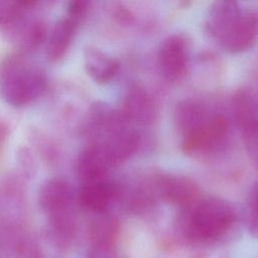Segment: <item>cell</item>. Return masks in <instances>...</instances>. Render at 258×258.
<instances>
[{
    "mask_svg": "<svg viewBox=\"0 0 258 258\" xmlns=\"http://www.w3.org/2000/svg\"><path fill=\"white\" fill-rule=\"evenodd\" d=\"M47 87L44 71L29 62L23 53L7 56L0 66V96L8 105L27 106L43 95Z\"/></svg>",
    "mask_w": 258,
    "mask_h": 258,
    "instance_id": "obj_1",
    "label": "cell"
},
{
    "mask_svg": "<svg viewBox=\"0 0 258 258\" xmlns=\"http://www.w3.org/2000/svg\"><path fill=\"white\" fill-rule=\"evenodd\" d=\"M184 232L199 242H215L228 234L236 215L233 207L216 197L200 199L188 209Z\"/></svg>",
    "mask_w": 258,
    "mask_h": 258,
    "instance_id": "obj_2",
    "label": "cell"
},
{
    "mask_svg": "<svg viewBox=\"0 0 258 258\" xmlns=\"http://www.w3.org/2000/svg\"><path fill=\"white\" fill-rule=\"evenodd\" d=\"M188 42L181 34H171L164 38L159 45L157 61L160 72L171 81L183 78L188 63Z\"/></svg>",
    "mask_w": 258,
    "mask_h": 258,
    "instance_id": "obj_3",
    "label": "cell"
},
{
    "mask_svg": "<svg viewBox=\"0 0 258 258\" xmlns=\"http://www.w3.org/2000/svg\"><path fill=\"white\" fill-rule=\"evenodd\" d=\"M258 38V13L251 9L241 11L226 33L218 41L223 49L230 53H239L250 49Z\"/></svg>",
    "mask_w": 258,
    "mask_h": 258,
    "instance_id": "obj_4",
    "label": "cell"
},
{
    "mask_svg": "<svg viewBox=\"0 0 258 258\" xmlns=\"http://www.w3.org/2000/svg\"><path fill=\"white\" fill-rule=\"evenodd\" d=\"M227 132V120L221 115H211L204 123L182 134L181 149L185 153L208 151L219 144Z\"/></svg>",
    "mask_w": 258,
    "mask_h": 258,
    "instance_id": "obj_5",
    "label": "cell"
},
{
    "mask_svg": "<svg viewBox=\"0 0 258 258\" xmlns=\"http://www.w3.org/2000/svg\"><path fill=\"white\" fill-rule=\"evenodd\" d=\"M37 200L47 217L70 210L73 200L71 183L60 176L49 177L40 184Z\"/></svg>",
    "mask_w": 258,
    "mask_h": 258,
    "instance_id": "obj_6",
    "label": "cell"
},
{
    "mask_svg": "<svg viewBox=\"0 0 258 258\" xmlns=\"http://www.w3.org/2000/svg\"><path fill=\"white\" fill-rule=\"evenodd\" d=\"M25 15L4 30L20 48L21 53L37 48L46 41L48 34L46 23L42 19L27 18Z\"/></svg>",
    "mask_w": 258,
    "mask_h": 258,
    "instance_id": "obj_7",
    "label": "cell"
},
{
    "mask_svg": "<svg viewBox=\"0 0 258 258\" xmlns=\"http://www.w3.org/2000/svg\"><path fill=\"white\" fill-rule=\"evenodd\" d=\"M159 191L162 198L180 208L188 209L200 200V188L189 177L170 174L159 180Z\"/></svg>",
    "mask_w": 258,
    "mask_h": 258,
    "instance_id": "obj_8",
    "label": "cell"
},
{
    "mask_svg": "<svg viewBox=\"0 0 258 258\" xmlns=\"http://www.w3.org/2000/svg\"><path fill=\"white\" fill-rule=\"evenodd\" d=\"M81 23L69 15L59 18L48 30L45 54L50 62L61 59L72 45L77 29Z\"/></svg>",
    "mask_w": 258,
    "mask_h": 258,
    "instance_id": "obj_9",
    "label": "cell"
},
{
    "mask_svg": "<svg viewBox=\"0 0 258 258\" xmlns=\"http://www.w3.org/2000/svg\"><path fill=\"white\" fill-rule=\"evenodd\" d=\"M114 167L105 151L96 144H90L80 154L77 171L83 183L106 179L109 170Z\"/></svg>",
    "mask_w": 258,
    "mask_h": 258,
    "instance_id": "obj_10",
    "label": "cell"
},
{
    "mask_svg": "<svg viewBox=\"0 0 258 258\" xmlns=\"http://www.w3.org/2000/svg\"><path fill=\"white\" fill-rule=\"evenodd\" d=\"M87 74L98 84L111 82L119 72V60L96 46H87L84 51Z\"/></svg>",
    "mask_w": 258,
    "mask_h": 258,
    "instance_id": "obj_11",
    "label": "cell"
},
{
    "mask_svg": "<svg viewBox=\"0 0 258 258\" xmlns=\"http://www.w3.org/2000/svg\"><path fill=\"white\" fill-rule=\"evenodd\" d=\"M120 113L127 122L149 123L154 120L155 106L144 89L134 86L126 95Z\"/></svg>",
    "mask_w": 258,
    "mask_h": 258,
    "instance_id": "obj_12",
    "label": "cell"
},
{
    "mask_svg": "<svg viewBox=\"0 0 258 258\" xmlns=\"http://www.w3.org/2000/svg\"><path fill=\"white\" fill-rule=\"evenodd\" d=\"M243 8L235 1H218L210 8L206 19L207 32L217 41L240 15Z\"/></svg>",
    "mask_w": 258,
    "mask_h": 258,
    "instance_id": "obj_13",
    "label": "cell"
},
{
    "mask_svg": "<svg viewBox=\"0 0 258 258\" xmlns=\"http://www.w3.org/2000/svg\"><path fill=\"white\" fill-rule=\"evenodd\" d=\"M114 195V186L106 179H102L83 183L78 200L84 209L101 214L106 211Z\"/></svg>",
    "mask_w": 258,
    "mask_h": 258,
    "instance_id": "obj_14",
    "label": "cell"
},
{
    "mask_svg": "<svg viewBox=\"0 0 258 258\" xmlns=\"http://www.w3.org/2000/svg\"><path fill=\"white\" fill-rule=\"evenodd\" d=\"M175 114L176 122L182 134L201 125L211 116L202 104L191 100L180 102L176 108Z\"/></svg>",
    "mask_w": 258,
    "mask_h": 258,
    "instance_id": "obj_15",
    "label": "cell"
},
{
    "mask_svg": "<svg viewBox=\"0 0 258 258\" xmlns=\"http://www.w3.org/2000/svg\"><path fill=\"white\" fill-rule=\"evenodd\" d=\"M115 233V222L108 217H102L92 224L90 240L96 250H107L112 244Z\"/></svg>",
    "mask_w": 258,
    "mask_h": 258,
    "instance_id": "obj_16",
    "label": "cell"
},
{
    "mask_svg": "<svg viewBox=\"0 0 258 258\" xmlns=\"http://www.w3.org/2000/svg\"><path fill=\"white\" fill-rule=\"evenodd\" d=\"M35 4L34 1H0V27L5 30Z\"/></svg>",
    "mask_w": 258,
    "mask_h": 258,
    "instance_id": "obj_17",
    "label": "cell"
},
{
    "mask_svg": "<svg viewBox=\"0 0 258 258\" xmlns=\"http://www.w3.org/2000/svg\"><path fill=\"white\" fill-rule=\"evenodd\" d=\"M240 128L249 156L258 163V121L246 124Z\"/></svg>",
    "mask_w": 258,
    "mask_h": 258,
    "instance_id": "obj_18",
    "label": "cell"
},
{
    "mask_svg": "<svg viewBox=\"0 0 258 258\" xmlns=\"http://www.w3.org/2000/svg\"><path fill=\"white\" fill-rule=\"evenodd\" d=\"M248 231L252 237L258 239V185L254 189L250 203Z\"/></svg>",
    "mask_w": 258,
    "mask_h": 258,
    "instance_id": "obj_19",
    "label": "cell"
},
{
    "mask_svg": "<svg viewBox=\"0 0 258 258\" xmlns=\"http://www.w3.org/2000/svg\"><path fill=\"white\" fill-rule=\"evenodd\" d=\"M90 9V2L84 0H76L71 1L68 4L67 8V15L73 17L78 22H82L84 18L87 16L88 11Z\"/></svg>",
    "mask_w": 258,
    "mask_h": 258,
    "instance_id": "obj_20",
    "label": "cell"
},
{
    "mask_svg": "<svg viewBox=\"0 0 258 258\" xmlns=\"http://www.w3.org/2000/svg\"><path fill=\"white\" fill-rule=\"evenodd\" d=\"M17 160H18V164H19L21 170L23 171V173L25 175L30 176L32 174V171L35 168L34 160H33L32 155L30 154V151L25 147L20 148L17 151Z\"/></svg>",
    "mask_w": 258,
    "mask_h": 258,
    "instance_id": "obj_21",
    "label": "cell"
},
{
    "mask_svg": "<svg viewBox=\"0 0 258 258\" xmlns=\"http://www.w3.org/2000/svg\"><path fill=\"white\" fill-rule=\"evenodd\" d=\"M9 136V128L5 122L0 120V152L6 144Z\"/></svg>",
    "mask_w": 258,
    "mask_h": 258,
    "instance_id": "obj_22",
    "label": "cell"
},
{
    "mask_svg": "<svg viewBox=\"0 0 258 258\" xmlns=\"http://www.w3.org/2000/svg\"><path fill=\"white\" fill-rule=\"evenodd\" d=\"M114 15L121 22H128L129 18L131 16L129 11L124 9L123 7H116L115 10H114Z\"/></svg>",
    "mask_w": 258,
    "mask_h": 258,
    "instance_id": "obj_23",
    "label": "cell"
},
{
    "mask_svg": "<svg viewBox=\"0 0 258 258\" xmlns=\"http://www.w3.org/2000/svg\"><path fill=\"white\" fill-rule=\"evenodd\" d=\"M255 258H258V254H257V255H256V256H255Z\"/></svg>",
    "mask_w": 258,
    "mask_h": 258,
    "instance_id": "obj_24",
    "label": "cell"
}]
</instances>
